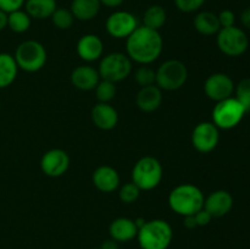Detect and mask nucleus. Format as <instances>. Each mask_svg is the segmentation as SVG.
Returning <instances> with one entry per match:
<instances>
[{"label":"nucleus","mask_w":250,"mask_h":249,"mask_svg":"<svg viewBox=\"0 0 250 249\" xmlns=\"http://www.w3.org/2000/svg\"><path fill=\"white\" fill-rule=\"evenodd\" d=\"M105 27L107 33L114 38L127 39L138 28V20L128 11H116L107 17Z\"/></svg>","instance_id":"obj_10"},{"label":"nucleus","mask_w":250,"mask_h":249,"mask_svg":"<svg viewBox=\"0 0 250 249\" xmlns=\"http://www.w3.org/2000/svg\"><path fill=\"white\" fill-rule=\"evenodd\" d=\"M139 194H141V189L133 182H128L125 183L120 188L119 197L121 202L125 203V204H132V203H134L138 199Z\"/></svg>","instance_id":"obj_30"},{"label":"nucleus","mask_w":250,"mask_h":249,"mask_svg":"<svg viewBox=\"0 0 250 249\" xmlns=\"http://www.w3.org/2000/svg\"><path fill=\"white\" fill-rule=\"evenodd\" d=\"M163 166L158 159L144 156L139 159L132 170V182L141 190H151L163 180Z\"/></svg>","instance_id":"obj_4"},{"label":"nucleus","mask_w":250,"mask_h":249,"mask_svg":"<svg viewBox=\"0 0 250 249\" xmlns=\"http://www.w3.org/2000/svg\"><path fill=\"white\" fill-rule=\"evenodd\" d=\"M125 0H100L102 5H105L107 7H117L122 5Z\"/></svg>","instance_id":"obj_39"},{"label":"nucleus","mask_w":250,"mask_h":249,"mask_svg":"<svg viewBox=\"0 0 250 249\" xmlns=\"http://www.w3.org/2000/svg\"><path fill=\"white\" fill-rule=\"evenodd\" d=\"M14 58L19 68L26 72H37L45 65L46 50L39 42L26 41L17 46Z\"/></svg>","instance_id":"obj_5"},{"label":"nucleus","mask_w":250,"mask_h":249,"mask_svg":"<svg viewBox=\"0 0 250 249\" xmlns=\"http://www.w3.org/2000/svg\"><path fill=\"white\" fill-rule=\"evenodd\" d=\"M7 27V14L0 10V32Z\"/></svg>","instance_id":"obj_40"},{"label":"nucleus","mask_w":250,"mask_h":249,"mask_svg":"<svg viewBox=\"0 0 250 249\" xmlns=\"http://www.w3.org/2000/svg\"><path fill=\"white\" fill-rule=\"evenodd\" d=\"M234 82L226 73H212L207 78L204 83V92L209 99L214 102L231 98L234 93Z\"/></svg>","instance_id":"obj_12"},{"label":"nucleus","mask_w":250,"mask_h":249,"mask_svg":"<svg viewBox=\"0 0 250 249\" xmlns=\"http://www.w3.org/2000/svg\"><path fill=\"white\" fill-rule=\"evenodd\" d=\"M166 22V11L160 5H151L146 10L143 16V26L159 31Z\"/></svg>","instance_id":"obj_25"},{"label":"nucleus","mask_w":250,"mask_h":249,"mask_svg":"<svg viewBox=\"0 0 250 249\" xmlns=\"http://www.w3.org/2000/svg\"><path fill=\"white\" fill-rule=\"evenodd\" d=\"M137 83L142 87H146V85H151L155 83L156 80V73L153 68L148 67V66H142L134 73Z\"/></svg>","instance_id":"obj_31"},{"label":"nucleus","mask_w":250,"mask_h":249,"mask_svg":"<svg viewBox=\"0 0 250 249\" xmlns=\"http://www.w3.org/2000/svg\"><path fill=\"white\" fill-rule=\"evenodd\" d=\"M219 141L220 131L212 122H200L193 129L192 143L199 153L212 151L219 144Z\"/></svg>","instance_id":"obj_11"},{"label":"nucleus","mask_w":250,"mask_h":249,"mask_svg":"<svg viewBox=\"0 0 250 249\" xmlns=\"http://www.w3.org/2000/svg\"><path fill=\"white\" fill-rule=\"evenodd\" d=\"M219 22L221 28H226V27H232L236 23V15L231 10H222L219 15Z\"/></svg>","instance_id":"obj_34"},{"label":"nucleus","mask_w":250,"mask_h":249,"mask_svg":"<svg viewBox=\"0 0 250 249\" xmlns=\"http://www.w3.org/2000/svg\"><path fill=\"white\" fill-rule=\"evenodd\" d=\"M70 166V156L62 149H51L44 153L41 160V168L49 177H60Z\"/></svg>","instance_id":"obj_13"},{"label":"nucleus","mask_w":250,"mask_h":249,"mask_svg":"<svg viewBox=\"0 0 250 249\" xmlns=\"http://www.w3.org/2000/svg\"><path fill=\"white\" fill-rule=\"evenodd\" d=\"M26 0H0V10L6 14L10 12L21 10L22 6H24Z\"/></svg>","instance_id":"obj_33"},{"label":"nucleus","mask_w":250,"mask_h":249,"mask_svg":"<svg viewBox=\"0 0 250 249\" xmlns=\"http://www.w3.org/2000/svg\"><path fill=\"white\" fill-rule=\"evenodd\" d=\"M247 114L243 105L231 97L217 102L212 109V124L219 129H232L238 126Z\"/></svg>","instance_id":"obj_6"},{"label":"nucleus","mask_w":250,"mask_h":249,"mask_svg":"<svg viewBox=\"0 0 250 249\" xmlns=\"http://www.w3.org/2000/svg\"><path fill=\"white\" fill-rule=\"evenodd\" d=\"M51 21H53V24L59 29H68L72 27L73 21H75V16L72 15L71 10L63 9V7H60V9H56L54 11V14L51 15Z\"/></svg>","instance_id":"obj_27"},{"label":"nucleus","mask_w":250,"mask_h":249,"mask_svg":"<svg viewBox=\"0 0 250 249\" xmlns=\"http://www.w3.org/2000/svg\"><path fill=\"white\" fill-rule=\"evenodd\" d=\"M98 72L102 80L121 82L132 72V60L124 53H110L102 59Z\"/></svg>","instance_id":"obj_8"},{"label":"nucleus","mask_w":250,"mask_h":249,"mask_svg":"<svg viewBox=\"0 0 250 249\" xmlns=\"http://www.w3.org/2000/svg\"><path fill=\"white\" fill-rule=\"evenodd\" d=\"M95 95L99 103H110L116 95V85L114 82L102 80L95 87Z\"/></svg>","instance_id":"obj_28"},{"label":"nucleus","mask_w":250,"mask_h":249,"mask_svg":"<svg viewBox=\"0 0 250 249\" xmlns=\"http://www.w3.org/2000/svg\"><path fill=\"white\" fill-rule=\"evenodd\" d=\"M92 121L98 128L110 131L116 127L119 122V114L109 103H98L92 109Z\"/></svg>","instance_id":"obj_16"},{"label":"nucleus","mask_w":250,"mask_h":249,"mask_svg":"<svg viewBox=\"0 0 250 249\" xmlns=\"http://www.w3.org/2000/svg\"><path fill=\"white\" fill-rule=\"evenodd\" d=\"M24 7L31 19L45 20L51 17L54 11L58 9V5L56 0H26Z\"/></svg>","instance_id":"obj_22"},{"label":"nucleus","mask_w":250,"mask_h":249,"mask_svg":"<svg viewBox=\"0 0 250 249\" xmlns=\"http://www.w3.org/2000/svg\"><path fill=\"white\" fill-rule=\"evenodd\" d=\"M109 233L110 237L117 243L119 242H129L137 237L138 227L136 226L134 220L128 219V217H119L110 224Z\"/></svg>","instance_id":"obj_19"},{"label":"nucleus","mask_w":250,"mask_h":249,"mask_svg":"<svg viewBox=\"0 0 250 249\" xmlns=\"http://www.w3.org/2000/svg\"><path fill=\"white\" fill-rule=\"evenodd\" d=\"M137 106L144 112H151L159 109L163 103V93L158 85L142 87L136 97Z\"/></svg>","instance_id":"obj_20"},{"label":"nucleus","mask_w":250,"mask_h":249,"mask_svg":"<svg viewBox=\"0 0 250 249\" xmlns=\"http://www.w3.org/2000/svg\"><path fill=\"white\" fill-rule=\"evenodd\" d=\"M185 226L187 227V228H195L197 226V222H195V219H194V215H188V216H185Z\"/></svg>","instance_id":"obj_37"},{"label":"nucleus","mask_w":250,"mask_h":249,"mask_svg":"<svg viewBox=\"0 0 250 249\" xmlns=\"http://www.w3.org/2000/svg\"><path fill=\"white\" fill-rule=\"evenodd\" d=\"M205 1L207 0H175V4L180 11L190 14V12H195L200 7H203Z\"/></svg>","instance_id":"obj_32"},{"label":"nucleus","mask_w":250,"mask_h":249,"mask_svg":"<svg viewBox=\"0 0 250 249\" xmlns=\"http://www.w3.org/2000/svg\"><path fill=\"white\" fill-rule=\"evenodd\" d=\"M205 197L199 187L190 183H183L173 188L168 195L171 210L181 216L195 215L204 208Z\"/></svg>","instance_id":"obj_2"},{"label":"nucleus","mask_w":250,"mask_h":249,"mask_svg":"<svg viewBox=\"0 0 250 249\" xmlns=\"http://www.w3.org/2000/svg\"><path fill=\"white\" fill-rule=\"evenodd\" d=\"M241 22L246 28L250 29V6L244 9L241 14Z\"/></svg>","instance_id":"obj_36"},{"label":"nucleus","mask_w":250,"mask_h":249,"mask_svg":"<svg viewBox=\"0 0 250 249\" xmlns=\"http://www.w3.org/2000/svg\"><path fill=\"white\" fill-rule=\"evenodd\" d=\"M32 19L26 11L17 10V11L7 14V27L15 33H24L31 27Z\"/></svg>","instance_id":"obj_26"},{"label":"nucleus","mask_w":250,"mask_h":249,"mask_svg":"<svg viewBox=\"0 0 250 249\" xmlns=\"http://www.w3.org/2000/svg\"><path fill=\"white\" fill-rule=\"evenodd\" d=\"M93 185L97 189L104 193H111L116 190L120 186V175L114 167L107 165L99 166L93 172Z\"/></svg>","instance_id":"obj_17"},{"label":"nucleus","mask_w":250,"mask_h":249,"mask_svg":"<svg viewBox=\"0 0 250 249\" xmlns=\"http://www.w3.org/2000/svg\"><path fill=\"white\" fill-rule=\"evenodd\" d=\"M100 81L98 70L88 65H81L76 67L71 73V83L77 89L92 90L95 89Z\"/></svg>","instance_id":"obj_18"},{"label":"nucleus","mask_w":250,"mask_h":249,"mask_svg":"<svg viewBox=\"0 0 250 249\" xmlns=\"http://www.w3.org/2000/svg\"><path fill=\"white\" fill-rule=\"evenodd\" d=\"M17 66L15 58L7 53H0V89L9 87L17 77Z\"/></svg>","instance_id":"obj_23"},{"label":"nucleus","mask_w":250,"mask_h":249,"mask_svg":"<svg viewBox=\"0 0 250 249\" xmlns=\"http://www.w3.org/2000/svg\"><path fill=\"white\" fill-rule=\"evenodd\" d=\"M233 207V197L225 189H219L205 198L204 209L212 217H222L229 214Z\"/></svg>","instance_id":"obj_14"},{"label":"nucleus","mask_w":250,"mask_h":249,"mask_svg":"<svg viewBox=\"0 0 250 249\" xmlns=\"http://www.w3.org/2000/svg\"><path fill=\"white\" fill-rule=\"evenodd\" d=\"M100 7V0H72L70 10L75 19L80 21H90L99 14Z\"/></svg>","instance_id":"obj_21"},{"label":"nucleus","mask_w":250,"mask_h":249,"mask_svg":"<svg viewBox=\"0 0 250 249\" xmlns=\"http://www.w3.org/2000/svg\"><path fill=\"white\" fill-rule=\"evenodd\" d=\"M194 27L200 34L204 36H212L217 34V32L221 29L220 26L219 17L216 14L211 11H202L194 17Z\"/></svg>","instance_id":"obj_24"},{"label":"nucleus","mask_w":250,"mask_h":249,"mask_svg":"<svg viewBox=\"0 0 250 249\" xmlns=\"http://www.w3.org/2000/svg\"><path fill=\"white\" fill-rule=\"evenodd\" d=\"M100 249H119V244H117V242L114 241L112 238L107 239V241H105L104 243L102 244Z\"/></svg>","instance_id":"obj_38"},{"label":"nucleus","mask_w":250,"mask_h":249,"mask_svg":"<svg viewBox=\"0 0 250 249\" xmlns=\"http://www.w3.org/2000/svg\"><path fill=\"white\" fill-rule=\"evenodd\" d=\"M163 48V37L159 31L146 26H138L126 42L127 56L141 65L154 62L161 55Z\"/></svg>","instance_id":"obj_1"},{"label":"nucleus","mask_w":250,"mask_h":249,"mask_svg":"<svg viewBox=\"0 0 250 249\" xmlns=\"http://www.w3.org/2000/svg\"><path fill=\"white\" fill-rule=\"evenodd\" d=\"M99 249H100V248H99Z\"/></svg>","instance_id":"obj_41"},{"label":"nucleus","mask_w":250,"mask_h":249,"mask_svg":"<svg viewBox=\"0 0 250 249\" xmlns=\"http://www.w3.org/2000/svg\"><path fill=\"white\" fill-rule=\"evenodd\" d=\"M216 43L225 55L241 56L248 49L249 39L243 29L232 26L221 28L217 32Z\"/></svg>","instance_id":"obj_9"},{"label":"nucleus","mask_w":250,"mask_h":249,"mask_svg":"<svg viewBox=\"0 0 250 249\" xmlns=\"http://www.w3.org/2000/svg\"><path fill=\"white\" fill-rule=\"evenodd\" d=\"M195 222H197V226H207V225L210 224L212 216L207 211V210L203 208L200 211H198L197 214L194 215Z\"/></svg>","instance_id":"obj_35"},{"label":"nucleus","mask_w":250,"mask_h":249,"mask_svg":"<svg viewBox=\"0 0 250 249\" xmlns=\"http://www.w3.org/2000/svg\"><path fill=\"white\" fill-rule=\"evenodd\" d=\"M76 49H77L78 56L82 60L92 62L100 59V56L103 55L104 44L97 34H84L80 38Z\"/></svg>","instance_id":"obj_15"},{"label":"nucleus","mask_w":250,"mask_h":249,"mask_svg":"<svg viewBox=\"0 0 250 249\" xmlns=\"http://www.w3.org/2000/svg\"><path fill=\"white\" fill-rule=\"evenodd\" d=\"M236 99L244 106L246 111H250V78H243L241 82L234 87Z\"/></svg>","instance_id":"obj_29"},{"label":"nucleus","mask_w":250,"mask_h":249,"mask_svg":"<svg viewBox=\"0 0 250 249\" xmlns=\"http://www.w3.org/2000/svg\"><path fill=\"white\" fill-rule=\"evenodd\" d=\"M137 238L142 249H167L173 238L172 227L161 219L146 221L138 228Z\"/></svg>","instance_id":"obj_3"},{"label":"nucleus","mask_w":250,"mask_h":249,"mask_svg":"<svg viewBox=\"0 0 250 249\" xmlns=\"http://www.w3.org/2000/svg\"><path fill=\"white\" fill-rule=\"evenodd\" d=\"M155 83L160 89L177 90L185 85L188 78L187 66L180 60H167L155 71Z\"/></svg>","instance_id":"obj_7"}]
</instances>
